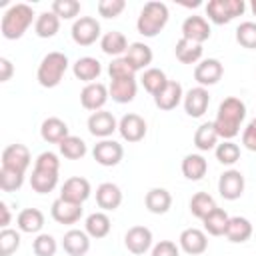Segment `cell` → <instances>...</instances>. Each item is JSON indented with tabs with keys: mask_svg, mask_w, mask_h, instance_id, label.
Segmentation results:
<instances>
[{
	"mask_svg": "<svg viewBox=\"0 0 256 256\" xmlns=\"http://www.w3.org/2000/svg\"><path fill=\"white\" fill-rule=\"evenodd\" d=\"M244 118H246V104L236 96H228L218 106L214 128L222 140H232L234 136L240 134V126Z\"/></svg>",
	"mask_w": 256,
	"mask_h": 256,
	"instance_id": "cell-1",
	"label": "cell"
},
{
	"mask_svg": "<svg viewBox=\"0 0 256 256\" xmlns=\"http://www.w3.org/2000/svg\"><path fill=\"white\" fill-rule=\"evenodd\" d=\"M34 20V10L32 6L18 2L12 4L4 14H2V22H0V32L6 40H18L24 36V32L28 30V26Z\"/></svg>",
	"mask_w": 256,
	"mask_h": 256,
	"instance_id": "cell-2",
	"label": "cell"
},
{
	"mask_svg": "<svg viewBox=\"0 0 256 256\" xmlns=\"http://www.w3.org/2000/svg\"><path fill=\"white\" fill-rule=\"evenodd\" d=\"M168 18H170V12H168V6L164 2H158V0H150L142 6L140 10V16L136 20V28L142 36L146 38H154L158 36L164 26L168 24Z\"/></svg>",
	"mask_w": 256,
	"mask_h": 256,
	"instance_id": "cell-3",
	"label": "cell"
},
{
	"mask_svg": "<svg viewBox=\"0 0 256 256\" xmlns=\"http://www.w3.org/2000/svg\"><path fill=\"white\" fill-rule=\"evenodd\" d=\"M68 70V56L64 52H48L36 70V80L44 88H56Z\"/></svg>",
	"mask_w": 256,
	"mask_h": 256,
	"instance_id": "cell-4",
	"label": "cell"
},
{
	"mask_svg": "<svg viewBox=\"0 0 256 256\" xmlns=\"http://www.w3.org/2000/svg\"><path fill=\"white\" fill-rule=\"evenodd\" d=\"M246 10L244 0H210L206 4V14L214 24H228Z\"/></svg>",
	"mask_w": 256,
	"mask_h": 256,
	"instance_id": "cell-5",
	"label": "cell"
},
{
	"mask_svg": "<svg viewBox=\"0 0 256 256\" xmlns=\"http://www.w3.org/2000/svg\"><path fill=\"white\" fill-rule=\"evenodd\" d=\"M70 34L78 46H90L100 38V22L94 16H80L74 20Z\"/></svg>",
	"mask_w": 256,
	"mask_h": 256,
	"instance_id": "cell-6",
	"label": "cell"
},
{
	"mask_svg": "<svg viewBox=\"0 0 256 256\" xmlns=\"http://www.w3.org/2000/svg\"><path fill=\"white\" fill-rule=\"evenodd\" d=\"M224 74V66L218 58H204L194 66V80L198 86H214Z\"/></svg>",
	"mask_w": 256,
	"mask_h": 256,
	"instance_id": "cell-7",
	"label": "cell"
},
{
	"mask_svg": "<svg viewBox=\"0 0 256 256\" xmlns=\"http://www.w3.org/2000/svg\"><path fill=\"white\" fill-rule=\"evenodd\" d=\"M146 130H148V126H146V120L140 116V114H134V112H130V114H124L122 118H120V122H118V132H120V136L126 140V142H140L144 136H146Z\"/></svg>",
	"mask_w": 256,
	"mask_h": 256,
	"instance_id": "cell-8",
	"label": "cell"
},
{
	"mask_svg": "<svg viewBox=\"0 0 256 256\" xmlns=\"http://www.w3.org/2000/svg\"><path fill=\"white\" fill-rule=\"evenodd\" d=\"M114 130H118V122H116V118H114L112 112L98 110V112H92L90 114V118H88V132L92 136L106 140L108 136L114 134Z\"/></svg>",
	"mask_w": 256,
	"mask_h": 256,
	"instance_id": "cell-9",
	"label": "cell"
},
{
	"mask_svg": "<svg viewBox=\"0 0 256 256\" xmlns=\"http://www.w3.org/2000/svg\"><path fill=\"white\" fill-rule=\"evenodd\" d=\"M92 156L100 166H116V164H120V160L124 156V148H122L120 142L106 138V140H100L94 146Z\"/></svg>",
	"mask_w": 256,
	"mask_h": 256,
	"instance_id": "cell-10",
	"label": "cell"
},
{
	"mask_svg": "<svg viewBox=\"0 0 256 256\" xmlns=\"http://www.w3.org/2000/svg\"><path fill=\"white\" fill-rule=\"evenodd\" d=\"M218 192L226 200H238L244 194V176H242V172L234 170V168L222 172L220 180H218Z\"/></svg>",
	"mask_w": 256,
	"mask_h": 256,
	"instance_id": "cell-11",
	"label": "cell"
},
{
	"mask_svg": "<svg viewBox=\"0 0 256 256\" xmlns=\"http://www.w3.org/2000/svg\"><path fill=\"white\" fill-rule=\"evenodd\" d=\"M108 98H110V92H108V88H106L102 82L86 84V86L82 88V92H80V104H82L86 110H92V112L102 110Z\"/></svg>",
	"mask_w": 256,
	"mask_h": 256,
	"instance_id": "cell-12",
	"label": "cell"
},
{
	"mask_svg": "<svg viewBox=\"0 0 256 256\" xmlns=\"http://www.w3.org/2000/svg\"><path fill=\"white\" fill-rule=\"evenodd\" d=\"M30 150L24 144H10L2 150V168L26 172L30 166Z\"/></svg>",
	"mask_w": 256,
	"mask_h": 256,
	"instance_id": "cell-13",
	"label": "cell"
},
{
	"mask_svg": "<svg viewBox=\"0 0 256 256\" xmlns=\"http://www.w3.org/2000/svg\"><path fill=\"white\" fill-rule=\"evenodd\" d=\"M124 244H126L128 252L140 256L152 248V230L146 226H132L124 234Z\"/></svg>",
	"mask_w": 256,
	"mask_h": 256,
	"instance_id": "cell-14",
	"label": "cell"
},
{
	"mask_svg": "<svg viewBox=\"0 0 256 256\" xmlns=\"http://www.w3.org/2000/svg\"><path fill=\"white\" fill-rule=\"evenodd\" d=\"M184 110L188 116L192 118H200L204 116V112L208 110V104H210V94L204 86H196V88H190L186 94H184Z\"/></svg>",
	"mask_w": 256,
	"mask_h": 256,
	"instance_id": "cell-15",
	"label": "cell"
},
{
	"mask_svg": "<svg viewBox=\"0 0 256 256\" xmlns=\"http://www.w3.org/2000/svg\"><path fill=\"white\" fill-rule=\"evenodd\" d=\"M210 34H212V30H210V24L204 16L192 14L182 22V38H186V40L204 44L210 38Z\"/></svg>",
	"mask_w": 256,
	"mask_h": 256,
	"instance_id": "cell-16",
	"label": "cell"
},
{
	"mask_svg": "<svg viewBox=\"0 0 256 256\" xmlns=\"http://www.w3.org/2000/svg\"><path fill=\"white\" fill-rule=\"evenodd\" d=\"M90 182L82 176H72L68 178L64 184H62V190H60V198L64 200H70V202H76V204H84L88 198H90Z\"/></svg>",
	"mask_w": 256,
	"mask_h": 256,
	"instance_id": "cell-17",
	"label": "cell"
},
{
	"mask_svg": "<svg viewBox=\"0 0 256 256\" xmlns=\"http://www.w3.org/2000/svg\"><path fill=\"white\" fill-rule=\"evenodd\" d=\"M50 214L58 224H76L82 218V204L56 198L50 206Z\"/></svg>",
	"mask_w": 256,
	"mask_h": 256,
	"instance_id": "cell-18",
	"label": "cell"
},
{
	"mask_svg": "<svg viewBox=\"0 0 256 256\" xmlns=\"http://www.w3.org/2000/svg\"><path fill=\"white\" fill-rule=\"evenodd\" d=\"M178 244L180 248L190 254V256H198L202 252H206L208 248V236L204 230L200 228H186L180 232V238H178Z\"/></svg>",
	"mask_w": 256,
	"mask_h": 256,
	"instance_id": "cell-19",
	"label": "cell"
},
{
	"mask_svg": "<svg viewBox=\"0 0 256 256\" xmlns=\"http://www.w3.org/2000/svg\"><path fill=\"white\" fill-rule=\"evenodd\" d=\"M184 100V90H182V84L176 82V80H168L166 86L154 96V104L160 108V110H174L180 102Z\"/></svg>",
	"mask_w": 256,
	"mask_h": 256,
	"instance_id": "cell-20",
	"label": "cell"
},
{
	"mask_svg": "<svg viewBox=\"0 0 256 256\" xmlns=\"http://www.w3.org/2000/svg\"><path fill=\"white\" fill-rule=\"evenodd\" d=\"M62 248L68 256H84L90 250V236L86 230H68L62 238Z\"/></svg>",
	"mask_w": 256,
	"mask_h": 256,
	"instance_id": "cell-21",
	"label": "cell"
},
{
	"mask_svg": "<svg viewBox=\"0 0 256 256\" xmlns=\"http://www.w3.org/2000/svg\"><path fill=\"white\" fill-rule=\"evenodd\" d=\"M96 204H98L104 212L116 210V208L122 204V190H120L114 182H102V184L96 188Z\"/></svg>",
	"mask_w": 256,
	"mask_h": 256,
	"instance_id": "cell-22",
	"label": "cell"
},
{
	"mask_svg": "<svg viewBox=\"0 0 256 256\" xmlns=\"http://www.w3.org/2000/svg\"><path fill=\"white\" fill-rule=\"evenodd\" d=\"M40 136H42V140L48 142V144H60L64 138L70 136L68 124H66L64 120L56 118V116H50V118H46V120L42 122V126H40Z\"/></svg>",
	"mask_w": 256,
	"mask_h": 256,
	"instance_id": "cell-23",
	"label": "cell"
},
{
	"mask_svg": "<svg viewBox=\"0 0 256 256\" xmlns=\"http://www.w3.org/2000/svg\"><path fill=\"white\" fill-rule=\"evenodd\" d=\"M72 72H74V76H76L78 80H82V82H86V84H92V82H96V78L100 76L102 64H100L96 58H92V56H82V58H78V60L72 64Z\"/></svg>",
	"mask_w": 256,
	"mask_h": 256,
	"instance_id": "cell-24",
	"label": "cell"
},
{
	"mask_svg": "<svg viewBox=\"0 0 256 256\" xmlns=\"http://www.w3.org/2000/svg\"><path fill=\"white\" fill-rule=\"evenodd\" d=\"M136 90H138V84H136V78H124V80H112L110 86H108V92H110V98L118 104H128L136 98Z\"/></svg>",
	"mask_w": 256,
	"mask_h": 256,
	"instance_id": "cell-25",
	"label": "cell"
},
{
	"mask_svg": "<svg viewBox=\"0 0 256 256\" xmlns=\"http://www.w3.org/2000/svg\"><path fill=\"white\" fill-rule=\"evenodd\" d=\"M124 58H126L136 70H146V68H150L154 54H152V48H150L148 44H144V42H132V44L128 46Z\"/></svg>",
	"mask_w": 256,
	"mask_h": 256,
	"instance_id": "cell-26",
	"label": "cell"
},
{
	"mask_svg": "<svg viewBox=\"0 0 256 256\" xmlns=\"http://www.w3.org/2000/svg\"><path fill=\"white\" fill-rule=\"evenodd\" d=\"M144 204L152 214H166L172 206V194L166 188H150L144 196Z\"/></svg>",
	"mask_w": 256,
	"mask_h": 256,
	"instance_id": "cell-27",
	"label": "cell"
},
{
	"mask_svg": "<svg viewBox=\"0 0 256 256\" xmlns=\"http://www.w3.org/2000/svg\"><path fill=\"white\" fill-rule=\"evenodd\" d=\"M252 232H254V228H252V222L248 218H244V216H232L228 220V226H226V234L224 236L230 242H234V244H242V242H246L252 236Z\"/></svg>",
	"mask_w": 256,
	"mask_h": 256,
	"instance_id": "cell-28",
	"label": "cell"
},
{
	"mask_svg": "<svg viewBox=\"0 0 256 256\" xmlns=\"http://www.w3.org/2000/svg\"><path fill=\"white\" fill-rule=\"evenodd\" d=\"M128 46H130V44H128L126 36H124L122 32H118V30H110V32H106V34L100 38V48H102V52L108 54V56H114V58L124 56L126 50H128Z\"/></svg>",
	"mask_w": 256,
	"mask_h": 256,
	"instance_id": "cell-29",
	"label": "cell"
},
{
	"mask_svg": "<svg viewBox=\"0 0 256 256\" xmlns=\"http://www.w3.org/2000/svg\"><path fill=\"white\" fill-rule=\"evenodd\" d=\"M16 226L20 232L26 234H38L44 226V214L38 208H24L20 210L18 218H16Z\"/></svg>",
	"mask_w": 256,
	"mask_h": 256,
	"instance_id": "cell-30",
	"label": "cell"
},
{
	"mask_svg": "<svg viewBox=\"0 0 256 256\" xmlns=\"http://www.w3.org/2000/svg\"><path fill=\"white\" fill-rule=\"evenodd\" d=\"M218 140H220V136H218V132L214 128V122H204L194 132V146L200 152H208V150L216 148Z\"/></svg>",
	"mask_w": 256,
	"mask_h": 256,
	"instance_id": "cell-31",
	"label": "cell"
},
{
	"mask_svg": "<svg viewBox=\"0 0 256 256\" xmlns=\"http://www.w3.org/2000/svg\"><path fill=\"white\" fill-rule=\"evenodd\" d=\"M202 52H204L202 44L186 40V38H180L174 46V54L182 64H198L200 58H202Z\"/></svg>",
	"mask_w": 256,
	"mask_h": 256,
	"instance_id": "cell-32",
	"label": "cell"
},
{
	"mask_svg": "<svg viewBox=\"0 0 256 256\" xmlns=\"http://www.w3.org/2000/svg\"><path fill=\"white\" fill-rule=\"evenodd\" d=\"M110 228H112V224H110V218H108L106 212H92V214L86 218V222H84L86 234H88L90 238H96V240L108 236Z\"/></svg>",
	"mask_w": 256,
	"mask_h": 256,
	"instance_id": "cell-33",
	"label": "cell"
},
{
	"mask_svg": "<svg viewBox=\"0 0 256 256\" xmlns=\"http://www.w3.org/2000/svg\"><path fill=\"white\" fill-rule=\"evenodd\" d=\"M60 30V18L50 10L42 12L36 16V22H34V32L38 38H52L56 36Z\"/></svg>",
	"mask_w": 256,
	"mask_h": 256,
	"instance_id": "cell-34",
	"label": "cell"
},
{
	"mask_svg": "<svg viewBox=\"0 0 256 256\" xmlns=\"http://www.w3.org/2000/svg\"><path fill=\"white\" fill-rule=\"evenodd\" d=\"M208 170V162L202 154H186L182 160V174L188 180H200L204 178Z\"/></svg>",
	"mask_w": 256,
	"mask_h": 256,
	"instance_id": "cell-35",
	"label": "cell"
},
{
	"mask_svg": "<svg viewBox=\"0 0 256 256\" xmlns=\"http://www.w3.org/2000/svg\"><path fill=\"white\" fill-rule=\"evenodd\" d=\"M58 184V172H50V170H38L34 168L32 170V176H30V186L34 192L38 194H48L56 188Z\"/></svg>",
	"mask_w": 256,
	"mask_h": 256,
	"instance_id": "cell-36",
	"label": "cell"
},
{
	"mask_svg": "<svg viewBox=\"0 0 256 256\" xmlns=\"http://www.w3.org/2000/svg\"><path fill=\"white\" fill-rule=\"evenodd\" d=\"M230 216L222 210V208H214L202 222H204V232H208L210 236H224L226 234V226H228Z\"/></svg>",
	"mask_w": 256,
	"mask_h": 256,
	"instance_id": "cell-37",
	"label": "cell"
},
{
	"mask_svg": "<svg viewBox=\"0 0 256 256\" xmlns=\"http://www.w3.org/2000/svg\"><path fill=\"white\" fill-rule=\"evenodd\" d=\"M58 148H60V154L64 158H68V160H80V158L86 156V142L80 136H72L70 134L68 138H64L58 144Z\"/></svg>",
	"mask_w": 256,
	"mask_h": 256,
	"instance_id": "cell-38",
	"label": "cell"
},
{
	"mask_svg": "<svg viewBox=\"0 0 256 256\" xmlns=\"http://www.w3.org/2000/svg\"><path fill=\"white\" fill-rule=\"evenodd\" d=\"M214 208H216V202H214V198L208 192H196L190 198V212L198 220H204Z\"/></svg>",
	"mask_w": 256,
	"mask_h": 256,
	"instance_id": "cell-39",
	"label": "cell"
},
{
	"mask_svg": "<svg viewBox=\"0 0 256 256\" xmlns=\"http://www.w3.org/2000/svg\"><path fill=\"white\" fill-rule=\"evenodd\" d=\"M140 80H142L144 90H146V92H150L152 96H156V94L166 86V82H168V78H166L164 70H160V68H146Z\"/></svg>",
	"mask_w": 256,
	"mask_h": 256,
	"instance_id": "cell-40",
	"label": "cell"
},
{
	"mask_svg": "<svg viewBox=\"0 0 256 256\" xmlns=\"http://www.w3.org/2000/svg\"><path fill=\"white\" fill-rule=\"evenodd\" d=\"M214 154H216V160L224 166H232L240 160V146L232 140H222L216 148H214Z\"/></svg>",
	"mask_w": 256,
	"mask_h": 256,
	"instance_id": "cell-41",
	"label": "cell"
},
{
	"mask_svg": "<svg viewBox=\"0 0 256 256\" xmlns=\"http://www.w3.org/2000/svg\"><path fill=\"white\" fill-rule=\"evenodd\" d=\"M136 68L124 58H114L110 64H108V74H110V80H124V78H134L136 76Z\"/></svg>",
	"mask_w": 256,
	"mask_h": 256,
	"instance_id": "cell-42",
	"label": "cell"
},
{
	"mask_svg": "<svg viewBox=\"0 0 256 256\" xmlns=\"http://www.w3.org/2000/svg\"><path fill=\"white\" fill-rule=\"evenodd\" d=\"M236 42L242 48L256 50V22H252V20L240 22V26L236 28Z\"/></svg>",
	"mask_w": 256,
	"mask_h": 256,
	"instance_id": "cell-43",
	"label": "cell"
},
{
	"mask_svg": "<svg viewBox=\"0 0 256 256\" xmlns=\"http://www.w3.org/2000/svg\"><path fill=\"white\" fill-rule=\"evenodd\" d=\"M20 232L12 228H2L0 232V256H12L20 248Z\"/></svg>",
	"mask_w": 256,
	"mask_h": 256,
	"instance_id": "cell-44",
	"label": "cell"
},
{
	"mask_svg": "<svg viewBox=\"0 0 256 256\" xmlns=\"http://www.w3.org/2000/svg\"><path fill=\"white\" fill-rule=\"evenodd\" d=\"M22 184H24V172L10 170V168H0V188L4 192L20 190Z\"/></svg>",
	"mask_w": 256,
	"mask_h": 256,
	"instance_id": "cell-45",
	"label": "cell"
},
{
	"mask_svg": "<svg viewBox=\"0 0 256 256\" xmlns=\"http://www.w3.org/2000/svg\"><path fill=\"white\" fill-rule=\"evenodd\" d=\"M52 12L60 20H72L80 14V2L78 0H54L52 2Z\"/></svg>",
	"mask_w": 256,
	"mask_h": 256,
	"instance_id": "cell-46",
	"label": "cell"
},
{
	"mask_svg": "<svg viewBox=\"0 0 256 256\" xmlns=\"http://www.w3.org/2000/svg\"><path fill=\"white\" fill-rule=\"evenodd\" d=\"M32 250L36 256H54L58 250V244L52 234H38L32 242Z\"/></svg>",
	"mask_w": 256,
	"mask_h": 256,
	"instance_id": "cell-47",
	"label": "cell"
},
{
	"mask_svg": "<svg viewBox=\"0 0 256 256\" xmlns=\"http://www.w3.org/2000/svg\"><path fill=\"white\" fill-rule=\"evenodd\" d=\"M126 8L124 0H100L98 2V14L104 18H116Z\"/></svg>",
	"mask_w": 256,
	"mask_h": 256,
	"instance_id": "cell-48",
	"label": "cell"
},
{
	"mask_svg": "<svg viewBox=\"0 0 256 256\" xmlns=\"http://www.w3.org/2000/svg\"><path fill=\"white\" fill-rule=\"evenodd\" d=\"M34 168H38V170H50V172H58L60 170V160H58V156L54 154V152H42V154H38L36 156V160H34Z\"/></svg>",
	"mask_w": 256,
	"mask_h": 256,
	"instance_id": "cell-49",
	"label": "cell"
},
{
	"mask_svg": "<svg viewBox=\"0 0 256 256\" xmlns=\"http://www.w3.org/2000/svg\"><path fill=\"white\" fill-rule=\"evenodd\" d=\"M150 256H180V248L172 240H160L158 244L152 246Z\"/></svg>",
	"mask_w": 256,
	"mask_h": 256,
	"instance_id": "cell-50",
	"label": "cell"
},
{
	"mask_svg": "<svg viewBox=\"0 0 256 256\" xmlns=\"http://www.w3.org/2000/svg\"><path fill=\"white\" fill-rule=\"evenodd\" d=\"M242 144L248 150L256 152V118H252L248 122V126L244 128V132H242Z\"/></svg>",
	"mask_w": 256,
	"mask_h": 256,
	"instance_id": "cell-51",
	"label": "cell"
},
{
	"mask_svg": "<svg viewBox=\"0 0 256 256\" xmlns=\"http://www.w3.org/2000/svg\"><path fill=\"white\" fill-rule=\"evenodd\" d=\"M12 74H14L12 62L2 56V58H0V82H8V80L12 78Z\"/></svg>",
	"mask_w": 256,
	"mask_h": 256,
	"instance_id": "cell-52",
	"label": "cell"
},
{
	"mask_svg": "<svg viewBox=\"0 0 256 256\" xmlns=\"http://www.w3.org/2000/svg\"><path fill=\"white\" fill-rule=\"evenodd\" d=\"M8 224H10V208L6 202H0V226L8 228Z\"/></svg>",
	"mask_w": 256,
	"mask_h": 256,
	"instance_id": "cell-53",
	"label": "cell"
},
{
	"mask_svg": "<svg viewBox=\"0 0 256 256\" xmlns=\"http://www.w3.org/2000/svg\"><path fill=\"white\" fill-rule=\"evenodd\" d=\"M250 10H252V14L256 16V0H252V2H250Z\"/></svg>",
	"mask_w": 256,
	"mask_h": 256,
	"instance_id": "cell-54",
	"label": "cell"
}]
</instances>
